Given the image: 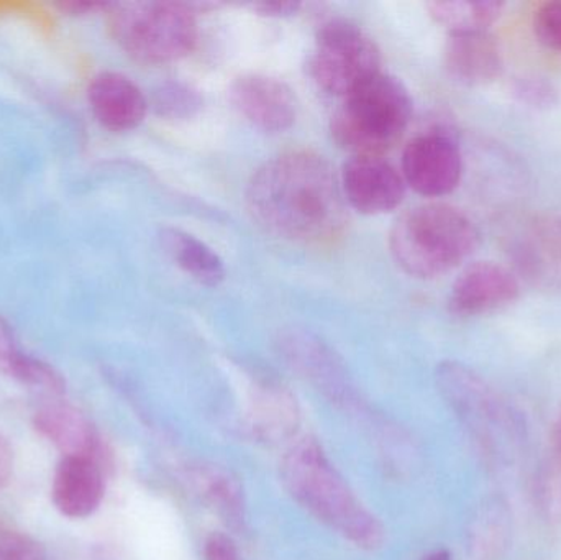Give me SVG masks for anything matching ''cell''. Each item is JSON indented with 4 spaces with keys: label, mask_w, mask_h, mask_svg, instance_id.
I'll use <instances>...</instances> for the list:
<instances>
[{
    "label": "cell",
    "mask_w": 561,
    "mask_h": 560,
    "mask_svg": "<svg viewBox=\"0 0 561 560\" xmlns=\"http://www.w3.org/2000/svg\"><path fill=\"white\" fill-rule=\"evenodd\" d=\"M245 201L262 229L290 242H330L346 224L339 180L313 151H286L263 163L249 181Z\"/></svg>",
    "instance_id": "6da1fadb"
},
{
    "label": "cell",
    "mask_w": 561,
    "mask_h": 560,
    "mask_svg": "<svg viewBox=\"0 0 561 560\" xmlns=\"http://www.w3.org/2000/svg\"><path fill=\"white\" fill-rule=\"evenodd\" d=\"M280 479L289 495L327 528L356 548H381L385 526L356 499L317 441L302 439L287 450Z\"/></svg>",
    "instance_id": "7a4b0ae2"
},
{
    "label": "cell",
    "mask_w": 561,
    "mask_h": 560,
    "mask_svg": "<svg viewBox=\"0 0 561 560\" xmlns=\"http://www.w3.org/2000/svg\"><path fill=\"white\" fill-rule=\"evenodd\" d=\"M473 220L450 204H424L402 214L389 232L392 259L408 275L434 279L467 262L480 247Z\"/></svg>",
    "instance_id": "3957f363"
},
{
    "label": "cell",
    "mask_w": 561,
    "mask_h": 560,
    "mask_svg": "<svg viewBox=\"0 0 561 560\" xmlns=\"http://www.w3.org/2000/svg\"><path fill=\"white\" fill-rule=\"evenodd\" d=\"M412 117V98L398 78L378 72L343 98L330 118L333 140L355 155L381 157Z\"/></svg>",
    "instance_id": "277c9868"
},
{
    "label": "cell",
    "mask_w": 561,
    "mask_h": 560,
    "mask_svg": "<svg viewBox=\"0 0 561 560\" xmlns=\"http://www.w3.org/2000/svg\"><path fill=\"white\" fill-rule=\"evenodd\" d=\"M105 12L112 36L135 61L163 65L184 58L196 46V12L190 3H108Z\"/></svg>",
    "instance_id": "5b68a950"
},
{
    "label": "cell",
    "mask_w": 561,
    "mask_h": 560,
    "mask_svg": "<svg viewBox=\"0 0 561 560\" xmlns=\"http://www.w3.org/2000/svg\"><path fill=\"white\" fill-rule=\"evenodd\" d=\"M437 387L448 407L473 434L483 449L503 454L516 444L517 424L513 411L480 374L460 362L438 365Z\"/></svg>",
    "instance_id": "8992f818"
},
{
    "label": "cell",
    "mask_w": 561,
    "mask_h": 560,
    "mask_svg": "<svg viewBox=\"0 0 561 560\" xmlns=\"http://www.w3.org/2000/svg\"><path fill=\"white\" fill-rule=\"evenodd\" d=\"M381 53L375 39L356 23L327 20L320 25L316 46L307 59L310 79L329 94L345 98L363 82L381 72Z\"/></svg>",
    "instance_id": "52a82bcc"
},
{
    "label": "cell",
    "mask_w": 561,
    "mask_h": 560,
    "mask_svg": "<svg viewBox=\"0 0 561 560\" xmlns=\"http://www.w3.org/2000/svg\"><path fill=\"white\" fill-rule=\"evenodd\" d=\"M463 174V158L457 141L444 132L417 135L402 153V178L415 193L447 196L457 190Z\"/></svg>",
    "instance_id": "ba28073f"
},
{
    "label": "cell",
    "mask_w": 561,
    "mask_h": 560,
    "mask_svg": "<svg viewBox=\"0 0 561 560\" xmlns=\"http://www.w3.org/2000/svg\"><path fill=\"white\" fill-rule=\"evenodd\" d=\"M519 295V279L511 270L500 263L477 262L455 279L448 309L458 318H474L513 305Z\"/></svg>",
    "instance_id": "9c48e42d"
},
{
    "label": "cell",
    "mask_w": 561,
    "mask_h": 560,
    "mask_svg": "<svg viewBox=\"0 0 561 560\" xmlns=\"http://www.w3.org/2000/svg\"><path fill=\"white\" fill-rule=\"evenodd\" d=\"M342 191L353 209L378 216L402 203L405 181L385 158L355 155L343 164Z\"/></svg>",
    "instance_id": "30bf717a"
},
{
    "label": "cell",
    "mask_w": 561,
    "mask_h": 560,
    "mask_svg": "<svg viewBox=\"0 0 561 560\" xmlns=\"http://www.w3.org/2000/svg\"><path fill=\"white\" fill-rule=\"evenodd\" d=\"M230 102L260 130L278 132L293 127L297 118V99L293 89L266 75L239 76L230 85Z\"/></svg>",
    "instance_id": "8fae6325"
},
{
    "label": "cell",
    "mask_w": 561,
    "mask_h": 560,
    "mask_svg": "<svg viewBox=\"0 0 561 560\" xmlns=\"http://www.w3.org/2000/svg\"><path fill=\"white\" fill-rule=\"evenodd\" d=\"M105 477L101 459L61 457L51 483V500L66 518H89L104 500Z\"/></svg>",
    "instance_id": "7c38bea8"
},
{
    "label": "cell",
    "mask_w": 561,
    "mask_h": 560,
    "mask_svg": "<svg viewBox=\"0 0 561 560\" xmlns=\"http://www.w3.org/2000/svg\"><path fill=\"white\" fill-rule=\"evenodd\" d=\"M89 105L99 124L112 132L138 127L147 115L148 101L128 76L105 71L89 84Z\"/></svg>",
    "instance_id": "4fadbf2b"
},
{
    "label": "cell",
    "mask_w": 561,
    "mask_h": 560,
    "mask_svg": "<svg viewBox=\"0 0 561 560\" xmlns=\"http://www.w3.org/2000/svg\"><path fill=\"white\" fill-rule=\"evenodd\" d=\"M444 65L451 79L465 85H488L503 75L500 43L490 32L448 36Z\"/></svg>",
    "instance_id": "5bb4252c"
},
{
    "label": "cell",
    "mask_w": 561,
    "mask_h": 560,
    "mask_svg": "<svg viewBox=\"0 0 561 560\" xmlns=\"http://www.w3.org/2000/svg\"><path fill=\"white\" fill-rule=\"evenodd\" d=\"M33 427L62 457L101 459V444L94 426L78 408L61 401L45 404L33 414Z\"/></svg>",
    "instance_id": "9a60e30c"
},
{
    "label": "cell",
    "mask_w": 561,
    "mask_h": 560,
    "mask_svg": "<svg viewBox=\"0 0 561 560\" xmlns=\"http://www.w3.org/2000/svg\"><path fill=\"white\" fill-rule=\"evenodd\" d=\"M249 421L260 439L268 443L287 439L299 424L296 400L280 385H256L250 397Z\"/></svg>",
    "instance_id": "2e32d148"
},
{
    "label": "cell",
    "mask_w": 561,
    "mask_h": 560,
    "mask_svg": "<svg viewBox=\"0 0 561 560\" xmlns=\"http://www.w3.org/2000/svg\"><path fill=\"white\" fill-rule=\"evenodd\" d=\"M161 243L174 263L201 285L219 286L226 279V266L213 249L191 233L163 229Z\"/></svg>",
    "instance_id": "e0dca14e"
},
{
    "label": "cell",
    "mask_w": 561,
    "mask_h": 560,
    "mask_svg": "<svg viewBox=\"0 0 561 560\" xmlns=\"http://www.w3.org/2000/svg\"><path fill=\"white\" fill-rule=\"evenodd\" d=\"M287 357L332 400L348 398V387L342 368L329 351L309 338H290L287 341Z\"/></svg>",
    "instance_id": "ac0fdd59"
},
{
    "label": "cell",
    "mask_w": 561,
    "mask_h": 560,
    "mask_svg": "<svg viewBox=\"0 0 561 560\" xmlns=\"http://www.w3.org/2000/svg\"><path fill=\"white\" fill-rule=\"evenodd\" d=\"M506 3L496 0H435L427 3L428 15L450 32L461 33L490 32Z\"/></svg>",
    "instance_id": "d6986e66"
},
{
    "label": "cell",
    "mask_w": 561,
    "mask_h": 560,
    "mask_svg": "<svg viewBox=\"0 0 561 560\" xmlns=\"http://www.w3.org/2000/svg\"><path fill=\"white\" fill-rule=\"evenodd\" d=\"M197 492L203 496L204 502L227 523V525L239 528L243 522V493L230 473L216 467L201 469L194 477Z\"/></svg>",
    "instance_id": "ffe728a7"
},
{
    "label": "cell",
    "mask_w": 561,
    "mask_h": 560,
    "mask_svg": "<svg viewBox=\"0 0 561 560\" xmlns=\"http://www.w3.org/2000/svg\"><path fill=\"white\" fill-rule=\"evenodd\" d=\"M7 375L25 387L45 391L53 397H61L66 391L65 380L55 368L38 358L23 354V352L15 355Z\"/></svg>",
    "instance_id": "44dd1931"
},
{
    "label": "cell",
    "mask_w": 561,
    "mask_h": 560,
    "mask_svg": "<svg viewBox=\"0 0 561 560\" xmlns=\"http://www.w3.org/2000/svg\"><path fill=\"white\" fill-rule=\"evenodd\" d=\"M204 98L187 82L170 81L154 92L153 107L161 117L190 118L201 111Z\"/></svg>",
    "instance_id": "7402d4cb"
},
{
    "label": "cell",
    "mask_w": 561,
    "mask_h": 560,
    "mask_svg": "<svg viewBox=\"0 0 561 560\" xmlns=\"http://www.w3.org/2000/svg\"><path fill=\"white\" fill-rule=\"evenodd\" d=\"M533 32L540 45L561 53V0L537 7L533 16Z\"/></svg>",
    "instance_id": "603a6c76"
},
{
    "label": "cell",
    "mask_w": 561,
    "mask_h": 560,
    "mask_svg": "<svg viewBox=\"0 0 561 560\" xmlns=\"http://www.w3.org/2000/svg\"><path fill=\"white\" fill-rule=\"evenodd\" d=\"M0 560H46L42 546L25 533L0 525Z\"/></svg>",
    "instance_id": "cb8c5ba5"
},
{
    "label": "cell",
    "mask_w": 561,
    "mask_h": 560,
    "mask_svg": "<svg viewBox=\"0 0 561 560\" xmlns=\"http://www.w3.org/2000/svg\"><path fill=\"white\" fill-rule=\"evenodd\" d=\"M514 95L527 107L550 108L559 104V89L543 78H523L514 82Z\"/></svg>",
    "instance_id": "d4e9b609"
},
{
    "label": "cell",
    "mask_w": 561,
    "mask_h": 560,
    "mask_svg": "<svg viewBox=\"0 0 561 560\" xmlns=\"http://www.w3.org/2000/svg\"><path fill=\"white\" fill-rule=\"evenodd\" d=\"M206 560H242L236 545L227 536L213 535L204 546Z\"/></svg>",
    "instance_id": "484cf974"
},
{
    "label": "cell",
    "mask_w": 561,
    "mask_h": 560,
    "mask_svg": "<svg viewBox=\"0 0 561 560\" xmlns=\"http://www.w3.org/2000/svg\"><path fill=\"white\" fill-rule=\"evenodd\" d=\"M252 9L263 16H290L299 12V2H287V0H273V2H256Z\"/></svg>",
    "instance_id": "4316f807"
},
{
    "label": "cell",
    "mask_w": 561,
    "mask_h": 560,
    "mask_svg": "<svg viewBox=\"0 0 561 560\" xmlns=\"http://www.w3.org/2000/svg\"><path fill=\"white\" fill-rule=\"evenodd\" d=\"M19 352L9 328L0 322V374L7 375L10 364Z\"/></svg>",
    "instance_id": "83f0119b"
},
{
    "label": "cell",
    "mask_w": 561,
    "mask_h": 560,
    "mask_svg": "<svg viewBox=\"0 0 561 560\" xmlns=\"http://www.w3.org/2000/svg\"><path fill=\"white\" fill-rule=\"evenodd\" d=\"M13 472V450L9 441L0 434V490L9 485Z\"/></svg>",
    "instance_id": "f1b7e54d"
},
{
    "label": "cell",
    "mask_w": 561,
    "mask_h": 560,
    "mask_svg": "<svg viewBox=\"0 0 561 560\" xmlns=\"http://www.w3.org/2000/svg\"><path fill=\"white\" fill-rule=\"evenodd\" d=\"M108 3L95 2H66L59 5L62 12L72 16L89 15V13L99 12V10H107Z\"/></svg>",
    "instance_id": "f546056e"
},
{
    "label": "cell",
    "mask_w": 561,
    "mask_h": 560,
    "mask_svg": "<svg viewBox=\"0 0 561 560\" xmlns=\"http://www.w3.org/2000/svg\"><path fill=\"white\" fill-rule=\"evenodd\" d=\"M424 560H451V555L447 549H438V551L432 552Z\"/></svg>",
    "instance_id": "4dcf8cb0"
},
{
    "label": "cell",
    "mask_w": 561,
    "mask_h": 560,
    "mask_svg": "<svg viewBox=\"0 0 561 560\" xmlns=\"http://www.w3.org/2000/svg\"><path fill=\"white\" fill-rule=\"evenodd\" d=\"M556 444H557V449H559V453L561 456V410L559 413V418H557V423H556Z\"/></svg>",
    "instance_id": "1f68e13d"
}]
</instances>
